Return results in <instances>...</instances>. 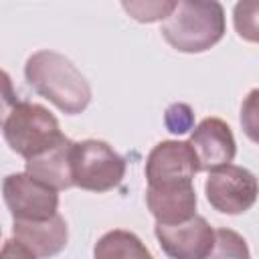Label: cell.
Wrapping results in <instances>:
<instances>
[{"label": "cell", "instance_id": "1", "mask_svg": "<svg viewBox=\"0 0 259 259\" xmlns=\"http://www.w3.org/2000/svg\"><path fill=\"white\" fill-rule=\"evenodd\" d=\"M28 85L67 115H77L91 101V87L81 71L61 53L38 51L26 59Z\"/></svg>", "mask_w": 259, "mask_h": 259}, {"label": "cell", "instance_id": "2", "mask_svg": "<svg viewBox=\"0 0 259 259\" xmlns=\"http://www.w3.org/2000/svg\"><path fill=\"white\" fill-rule=\"evenodd\" d=\"M225 10L219 2L178 0L162 22V36L180 53H204L225 36Z\"/></svg>", "mask_w": 259, "mask_h": 259}, {"label": "cell", "instance_id": "3", "mask_svg": "<svg viewBox=\"0 0 259 259\" xmlns=\"http://www.w3.org/2000/svg\"><path fill=\"white\" fill-rule=\"evenodd\" d=\"M2 134L12 152L24 160L36 158L65 140L57 117L42 105L18 101L2 125Z\"/></svg>", "mask_w": 259, "mask_h": 259}, {"label": "cell", "instance_id": "4", "mask_svg": "<svg viewBox=\"0 0 259 259\" xmlns=\"http://www.w3.org/2000/svg\"><path fill=\"white\" fill-rule=\"evenodd\" d=\"M125 174V160L101 140L73 142L71 176L73 186L91 192H107L115 188Z\"/></svg>", "mask_w": 259, "mask_h": 259}, {"label": "cell", "instance_id": "5", "mask_svg": "<svg viewBox=\"0 0 259 259\" xmlns=\"http://www.w3.org/2000/svg\"><path fill=\"white\" fill-rule=\"evenodd\" d=\"M204 194L214 210L225 214H241L257 200V178L243 166L227 164L208 172Z\"/></svg>", "mask_w": 259, "mask_h": 259}, {"label": "cell", "instance_id": "6", "mask_svg": "<svg viewBox=\"0 0 259 259\" xmlns=\"http://www.w3.org/2000/svg\"><path fill=\"white\" fill-rule=\"evenodd\" d=\"M2 194L14 221H42L57 214L59 208L57 190L38 182L26 172L6 176Z\"/></svg>", "mask_w": 259, "mask_h": 259}, {"label": "cell", "instance_id": "7", "mask_svg": "<svg viewBox=\"0 0 259 259\" xmlns=\"http://www.w3.org/2000/svg\"><path fill=\"white\" fill-rule=\"evenodd\" d=\"M198 172V160L188 142L164 140L152 148L146 158L148 186H168L192 182Z\"/></svg>", "mask_w": 259, "mask_h": 259}, {"label": "cell", "instance_id": "8", "mask_svg": "<svg viewBox=\"0 0 259 259\" xmlns=\"http://www.w3.org/2000/svg\"><path fill=\"white\" fill-rule=\"evenodd\" d=\"M154 233L170 259H204L214 243V229L198 214L178 225H156Z\"/></svg>", "mask_w": 259, "mask_h": 259}, {"label": "cell", "instance_id": "9", "mask_svg": "<svg viewBox=\"0 0 259 259\" xmlns=\"http://www.w3.org/2000/svg\"><path fill=\"white\" fill-rule=\"evenodd\" d=\"M188 146L198 160V172H212L233 162L237 144L231 127L219 117L202 119L190 134Z\"/></svg>", "mask_w": 259, "mask_h": 259}, {"label": "cell", "instance_id": "10", "mask_svg": "<svg viewBox=\"0 0 259 259\" xmlns=\"http://www.w3.org/2000/svg\"><path fill=\"white\" fill-rule=\"evenodd\" d=\"M12 235L36 259H49L59 255L69 241L67 223L59 212L42 221H14Z\"/></svg>", "mask_w": 259, "mask_h": 259}, {"label": "cell", "instance_id": "11", "mask_svg": "<svg viewBox=\"0 0 259 259\" xmlns=\"http://www.w3.org/2000/svg\"><path fill=\"white\" fill-rule=\"evenodd\" d=\"M146 202L156 225H178L196 214V192L192 182L148 186Z\"/></svg>", "mask_w": 259, "mask_h": 259}, {"label": "cell", "instance_id": "12", "mask_svg": "<svg viewBox=\"0 0 259 259\" xmlns=\"http://www.w3.org/2000/svg\"><path fill=\"white\" fill-rule=\"evenodd\" d=\"M71 150L73 142L65 138L59 142L55 148L47 150L45 154L26 160V174L36 178L38 182L59 190L71 188L73 186V176H71Z\"/></svg>", "mask_w": 259, "mask_h": 259}, {"label": "cell", "instance_id": "13", "mask_svg": "<svg viewBox=\"0 0 259 259\" xmlns=\"http://www.w3.org/2000/svg\"><path fill=\"white\" fill-rule=\"evenodd\" d=\"M93 259H154V257L138 235L123 229H113L95 243Z\"/></svg>", "mask_w": 259, "mask_h": 259}, {"label": "cell", "instance_id": "14", "mask_svg": "<svg viewBox=\"0 0 259 259\" xmlns=\"http://www.w3.org/2000/svg\"><path fill=\"white\" fill-rule=\"evenodd\" d=\"M204 259H251V255L247 241L239 233L231 229H217L212 249Z\"/></svg>", "mask_w": 259, "mask_h": 259}, {"label": "cell", "instance_id": "15", "mask_svg": "<svg viewBox=\"0 0 259 259\" xmlns=\"http://www.w3.org/2000/svg\"><path fill=\"white\" fill-rule=\"evenodd\" d=\"M176 2H123V10L130 12L138 22H156V20H166L168 14L174 10Z\"/></svg>", "mask_w": 259, "mask_h": 259}, {"label": "cell", "instance_id": "16", "mask_svg": "<svg viewBox=\"0 0 259 259\" xmlns=\"http://www.w3.org/2000/svg\"><path fill=\"white\" fill-rule=\"evenodd\" d=\"M257 2H239L235 6V28L241 38L255 42L257 40Z\"/></svg>", "mask_w": 259, "mask_h": 259}, {"label": "cell", "instance_id": "17", "mask_svg": "<svg viewBox=\"0 0 259 259\" xmlns=\"http://www.w3.org/2000/svg\"><path fill=\"white\" fill-rule=\"evenodd\" d=\"M164 125L172 134H186L194 127V113L186 103H172L164 113Z\"/></svg>", "mask_w": 259, "mask_h": 259}, {"label": "cell", "instance_id": "18", "mask_svg": "<svg viewBox=\"0 0 259 259\" xmlns=\"http://www.w3.org/2000/svg\"><path fill=\"white\" fill-rule=\"evenodd\" d=\"M16 103H18V99H16V91L12 87V79L6 71L0 69V127L4 125L6 117L16 107Z\"/></svg>", "mask_w": 259, "mask_h": 259}, {"label": "cell", "instance_id": "19", "mask_svg": "<svg viewBox=\"0 0 259 259\" xmlns=\"http://www.w3.org/2000/svg\"><path fill=\"white\" fill-rule=\"evenodd\" d=\"M0 259H36V257L16 239H8L0 249Z\"/></svg>", "mask_w": 259, "mask_h": 259}, {"label": "cell", "instance_id": "20", "mask_svg": "<svg viewBox=\"0 0 259 259\" xmlns=\"http://www.w3.org/2000/svg\"><path fill=\"white\" fill-rule=\"evenodd\" d=\"M0 235H2V229H0Z\"/></svg>", "mask_w": 259, "mask_h": 259}]
</instances>
